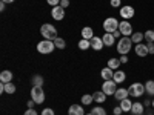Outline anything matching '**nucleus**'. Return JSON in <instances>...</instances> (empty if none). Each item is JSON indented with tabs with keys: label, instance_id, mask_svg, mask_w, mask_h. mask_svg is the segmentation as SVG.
<instances>
[{
	"label": "nucleus",
	"instance_id": "nucleus-1",
	"mask_svg": "<svg viewBox=\"0 0 154 115\" xmlns=\"http://www.w3.org/2000/svg\"><path fill=\"white\" fill-rule=\"evenodd\" d=\"M131 46H133L131 37H122L119 38V43H117V52L120 55H126L131 51Z\"/></svg>",
	"mask_w": 154,
	"mask_h": 115
},
{
	"label": "nucleus",
	"instance_id": "nucleus-2",
	"mask_svg": "<svg viewBox=\"0 0 154 115\" xmlns=\"http://www.w3.org/2000/svg\"><path fill=\"white\" fill-rule=\"evenodd\" d=\"M40 34L43 35L45 40H56L57 38V29L53 26V25H49V23H45L42 25V28H40Z\"/></svg>",
	"mask_w": 154,
	"mask_h": 115
},
{
	"label": "nucleus",
	"instance_id": "nucleus-3",
	"mask_svg": "<svg viewBox=\"0 0 154 115\" xmlns=\"http://www.w3.org/2000/svg\"><path fill=\"white\" fill-rule=\"evenodd\" d=\"M56 49V45L53 40H42L37 43V51L40 54H51Z\"/></svg>",
	"mask_w": 154,
	"mask_h": 115
},
{
	"label": "nucleus",
	"instance_id": "nucleus-4",
	"mask_svg": "<svg viewBox=\"0 0 154 115\" xmlns=\"http://www.w3.org/2000/svg\"><path fill=\"white\" fill-rule=\"evenodd\" d=\"M31 100L35 101V105H42L45 101V92L42 86H32L31 89Z\"/></svg>",
	"mask_w": 154,
	"mask_h": 115
},
{
	"label": "nucleus",
	"instance_id": "nucleus-5",
	"mask_svg": "<svg viewBox=\"0 0 154 115\" xmlns=\"http://www.w3.org/2000/svg\"><path fill=\"white\" fill-rule=\"evenodd\" d=\"M119 23L120 22H117V19H114V17H108V19H105V22H103V29H105V32H114V31H117L119 29Z\"/></svg>",
	"mask_w": 154,
	"mask_h": 115
},
{
	"label": "nucleus",
	"instance_id": "nucleus-6",
	"mask_svg": "<svg viewBox=\"0 0 154 115\" xmlns=\"http://www.w3.org/2000/svg\"><path fill=\"white\" fill-rule=\"evenodd\" d=\"M128 92L133 97H142L145 94V84L142 83H133L130 87H128Z\"/></svg>",
	"mask_w": 154,
	"mask_h": 115
},
{
	"label": "nucleus",
	"instance_id": "nucleus-7",
	"mask_svg": "<svg viewBox=\"0 0 154 115\" xmlns=\"http://www.w3.org/2000/svg\"><path fill=\"white\" fill-rule=\"evenodd\" d=\"M120 17L123 19V20H130V19H133L134 17V14H136V11H134V8L133 6H130V5H125V6H120Z\"/></svg>",
	"mask_w": 154,
	"mask_h": 115
},
{
	"label": "nucleus",
	"instance_id": "nucleus-8",
	"mask_svg": "<svg viewBox=\"0 0 154 115\" xmlns=\"http://www.w3.org/2000/svg\"><path fill=\"white\" fill-rule=\"evenodd\" d=\"M102 91H103L106 95H114L116 91H117V83H116L114 80H108L103 83V86H102Z\"/></svg>",
	"mask_w": 154,
	"mask_h": 115
},
{
	"label": "nucleus",
	"instance_id": "nucleus-9",
	"mask_svg": "<svg viewBox=\"0 0 154 115\" xmlns=\"http://www.w3.org/2000/svg\"><path fill=\"white\" fill-rule=\"evenodd\" d=\"M119 31H120V34H122L123 37L133 35V26H131V23L126 22V20L120 22V23H119Z\"/></svg>",
	"mask_w": 154,
	"mask_h": 115
},
{
	"label": "nucleus",
	"instance_id": "nucleus-10",
	"mask_svg": "<svg viewBox=\"0 0 154 115\" xmlns=\"http://www.w3.org/2000/svg\"><path fill=\"white\" fill-rule=\"evenodd\" d=\"M51 16H53L54 20H62L63 17H65V8H62L60 5L54 6L53 9H51Z\"/></svg>",
	"mask_w": 154,
	"mask_h": 115
},
{
	"label": "nucleus",
	"instance_id": "nucleus-11",
	"mask_svg": "<svg viewBox=\"0 0 154 115\" xmlns=\"http://www.w3.org/2000/svg\"><path fill=\"white\" fill-rule=\"evenodd\" d=\"M134 51H136V54H137L139 57H146V55L149 54V52H148V46L143 45V43H137L136 48H134Z\"/></svg>",
	"mask_w": 154,
	"mask_h": 115
},
{
	"label": "nucleus",
	"instance_id": "nucleus-12",
	"mask_svg": "<svg viewBox=\"0 0 154 115\" xmlns=\"http://www.w3.org/2000/svg\"><path fill=\"white\" fill-rule=\"evenodd\" d=\"M89 42H91V48H93L94 51H100L102 48L105 46V45H103V40H102L100 37H96V35H94Z\"/></svg>",
	"mask_w": 154,
	"mask_h": 115
},
{
	"label": "nucleus",
	"instance_id": "nucleus-13",
	"mask_svg": "<svg viewBox=\"0 0 154 115\" xmlns=\"http://www.w3.org/2000/svg\"><path fill=\"white\" fill-rule=\"evenodd\" d=\"M68 114L69 115H85V111H83V106L80 105H71L68 109Z\"/></svg>",
	"mask_w": 154,
	"mask_h": 115
},
{
	"label": "nucleus",
	"instance_id": "nucleus-14",
	"mask_svg": "<svg viewBox=\"0 0 154 115\" xmlns=\"http://www.w3.org/2000/svg\"><path fill=\"white\" fill-rule=\"evenodd\" d=\"M131 112H133L134 115H143V114H145V106H143V103H139V101L133 103Z\"/></svg>",
	"mask_w": 154,
	"mask_h": 115
},
{
	"label": "nucleus",
	"instance_id": "nucleus-15",
	"mask_svg": "<svg viewBox=\"0 0 154 115\" xmlns=\"http://www.w3.org/2000/svg\"><path fill=\"white\" fill-rule=\"evenodd\" d=\"M128 95H130V92H128V89H125V87H119L117 91H116V94H114L116 100H119V101L128 98Z\"/></svg>",
	"mask_w": 154,
	"mask_h": 115
},
{
	"label": "nucleus",
	"instance_id": "nucleus-16",
	"mask_svg": "<svg viewBox=\"0 0 154 115\" xmlns=\"http://www.w3.org/2000/svg\"><path fill=\"white\" fill-rule=\"evenodd\" d=\"M100 75H102V78H103L105 81H108V80H112V77H114V69H111V68H103L102 69V72H100Z\"/></svg>",
	"mask_w": 154,
	"mask_h": 115
},
{
	"label": "nucleus",
	"instance_id": "nucleus-17",
	"mask_svg": "<svg viewBox=\"0 0 154 115\" xmlns=\"http://www.w3.org/2000/svg\"><path fill=\"white\" fill-rule=\"evenodd\" d=\"M125 78H126V74L123 72V71H114V77H112V80L116 81V83H123L125 81Z\"/></svg>",
	"mask_w": 154,
	"mask_h": 115
},
{
	"label": "nucleus",
	"instance_id": "nucleus-18",
	"mask_svg": "<svg viewBox=\"0 0 154 115\" xmlns=\"http://www.w3.org/2000/svg\"><path fill=\"white\" fill-rule=\"evenodd\" d=\"M102 40H103V45H105V46H112V45H114V40H116V37H114L111 32H106V34H103Z\"/></svg>",
	"mask_w": 154,
	"mask_h": 115
},
{
	"label": "nucleus",
	"instance_id": "nucleus-19",
	"mask_svg": "<svg viewBox=\"0 0 154 115\" xmlns=\"http://www.w3.org/2000/svg\"><path fill=\"white\" fill-rule=\"evenodd\" d=\"M0 81L2 83H11L12 81V72L11 71H2V74H0Z\"/></svg>",
	"mask_w": 154,
	"mask_h": 115
},
{
	"label": "nucleus",
	"instance_id": "nucleus-20",
	"mask_svg": "<svg viewBox=\"0 0 154 115\" xmlns=\"http://www.w3.org/2000/svg\"><path fill=\"white\" fill-rule=\"evenodd\" d=\"M120 108L123 112H131V108H133V101L130 98H125L120 101Z\"/></svg>",
	"mask_w": 154,
	"mask_h": 115
},
{
	"label": "nucleus",
	"instance_id": "nucleus-21",
	"mask_svg": "<svg viewBox=\"0 0 154 115\" xmlns=\"http://www.w3.org/2000/svg\"><path fill=\"white\" fill-rule=\"evenodd\" d=\"M93 37H94V31H93V28L85 26V28L82 29V38H85V40H91Z\"/></svg>",
	"mask_w": 154,
	"mask_h": 115
},
{
	"label": "nucleus",
	"instance_id": "nucleus-22",
	"mask_svg": "<svg viewBox=\"0 0 154 115\" xmlns=\"http://www.w3.org/2000/svg\"><path fill=\"white\" fill-rule=\"evenodd\" d=\"M93 97H94L96 103H103V101L106 100V94H105L103 91H96V92L93 94Z\"/></svg>",
	"mask_w": 154,
	"mask_h": 115
},
{
	"label": "nucleus",
	"instance_id": "nucleus-23",
	"mask_svg": "<svg viewBox=\"0 0 154 115\" xmlns=\"http://www.w3.org/2000/svg\"><path fill=\"white\" fill-rule=\"evenodd\" d=\"M108 68H111V69H119L120 68V58H109L108 60Z\"/></svg>",
	"mask_w": 154,
	"mask_h": 115
},
{
	"label": "nucleus",
	"instance_id": "nucleus-24",
	"mask_svg": "<svg viewBox=\"0 0 154 115\" xmlns=\"http://www.w3.org/2000/svg\"><path fill=\"white\" fill-rule=\"evenodd\" d=\"M145 92L148 95H154V80H148L145 83Z\"/></svg>",
	"mask_w": 154,
	"mask_h": 115
},
{
	"label": "nucleus",
	"instance_id": "nucleus-25",
	"mask_svg": "<svg viewBox=\"0 0 154 115\" xmlns=\"http://www.w3.org/2000/svg\"><path fill=\"white\" fill-rule=\"evenodd\" d=\"M145 38V35H143V32H134L133 35H131V40H133V43H142V40Z\"/></svg>",
	"mask_w": 154,
	"mask_h": 115
},
{
	"label": "nucleus",
	"instance_id": "nucleus-26",
	"mask_svg": "<svg viewBox=\"0 0 154 115\" xmlns=\"http://www.w3.org/2000/svg\"><path fill=\"white\" fill-rule=\"evenodd\" d=\"M93 101H94V97H93L91 94H85V95H82V105L88 106V105H91Z\"/></svg>",
	"mask_w": 154,
	"mask_h": 115
},
{
	"label": "nucleus",
	"instance_id": "nucleus-27",
	"mask_svg": "<svg viewBox=\"0 0 154 115\" xmlns=\"http://www.w3.org/2000/svg\"><path fill=\"white\" fill-rule=\"evenodd\" d=\"M79 48H80L82 51H86L88 48H91V42H89V40H85V38H82V40L79 42Z\"/></svg>",
	"mask_w": 154,
	"mask_h": 115
},
{
	"label": "nucleus",
	"instance_id": "nucleus-28",
	"mask_svg": "<svg viewBox=\"0 0 154 115\" xmlns=\"http://www.w3.org/2000/svg\"><path fill=\"white\" fill-rule=\"evenodd\" d=\"M5 92L6 94H14L16 92V84L14 83H5Z\"/></svg>",
	"mask_w": 154,
	"mask_h": 115
},
{
	"label": "nucleus",
	"instance_id": "nucleus-29",
	"mask_svg": "<svg viewBox=\"0 0 154 115\" xmlns=\"http://www.w3.org/2000/svg\"><path fill=\"white\" fill-rule=\"evenodd\" d=\"M54 45H56V48H59V49H65V46H66L65 40H63V38H60V37H57L56 40H54Z\"/></svg>",
	"mask_w": 154,
	"mask_h": 115
},
{
	"label": "nucleus",
	"instance_id": "nucleus-30",
	"mask_svg": "<svg viewBox=\"0 0 154 115\" xmlns=\"http://www.w3.org/2000/svg\"><path fill=\"white\" fill-rule=\"evenodd\" d=\"M145 40H146V43H149V42H154V31L152 29H148V31H145Z\"/></svg>",
	"mask_w": 154,
	"mask_h": 115
},
{
	"label": "nucleus",
	"instance_id": "nucleus-31",
	"mask_svg": "<svg viewBox=\"0 0 154 115\" xmlns=\"http://www.w3.org/2000/svg\"><path fill=\"white\" fill-rule=\"evenodd\" d=\"M32 84L34 86H42L43 84V77L42 75H34L32 77Z\"/></svg>",
	"mask_w": 154,
	"mask_h": 115
},
{
	"label": "nucleus",
	"instance_id": "nucleus-32",
	"mask_svg": "<svg viewBox=\"0 0 154 115\" xmlns=\"http://www.w3.org/2000/svg\"><path fill=\"white\" fill-rule=\"evenodd\" d=\"M91 114H93V115H106V111H105L103 108H93Z\"/></svg>",
	"mask_w": 154,
	"mask_h": 115
},
{
	"label": "nucleus",
	"instance_id": "nucleus-33",
	"mask_svg": "<svg viewBox=\"0 0 154 115\" xmlns=\"http://www.w3.org/2000/svg\"><path fill=\"white\" fill-rule=\"evenodd\" d=\"M42 115H54V111L51 109V108H45L42 111Z\"/></svg>",
	"mask_w": 154,
	"mask_h": 115
},
{
	"label": "nucleus",
	"instance_id": "nucleus-34",
	"mask_svg": "<svg viewBox=\"0 0 154 115\" xmlns=\"http://www.w3.org/2000/svg\"><path fill=\"white\" fill-rule=\"evenodd\" d=\"M46 2H48V5H51V6H59L60 5V0H46Z\"/></svg>",
	"mask_w": 154,
	"mask_h": 115
},
{
	"label": "nucleus",
	"instance_id": "nucleus-35",
	"mask_svg": "<svg viewBox=\"0 0 154 115\" xmlns=\"http://www.w3.org/2000/svg\"><path fill=\"white\" fill-rule=\"evenodd\" d=\"M146 46H148V52H149V54H154V42L146 43Z\"/></svg>",
	"mask_w": 154,
	"mask_h": 115
},
{
	"label": "nucleus",
	"instance_id": "nucleus-36",
	"mask_svg": "<svg viewBox=\"0 0 154 115\" xmlns=\"http://www.w3.org/2000/svg\"><path fill=\"white\" fill-rule=\"evenodd\" d=\"M111 6L112 8H120V0H111Z\"/></svg>",
	"mask_w": 154,
	"mask_h": 115
},
{
	"label": "nucleus",
	"instance_id": "nucleus-37",
	"mask_svg": "<svg viewBox=\"0 0 154 115\" xmlns=\"http://www.w3.org/2000/svg\"><path fill=\"white\" fill-rule=\"evenodd\" d=\"M60 6L62 8H68L69 6V0H60Z\"/></svg>",
	"mask_w": 154,
	"mask_h": 115
},
{
	"label": "nucleus",
	"instance_id": "nucleus-38",
	"mask_svg": "<svg viewBox=\"0 0 154 115\" xmlns=\"http://www.w3.org/2000/svg\"><path fill=\"white\" fill-rule=\"evenodd\" d=\"M122 112H123V111H122V108H120V106H117V108H114V111H112V114H114V115H120Z\"/></svg>",
	"mask_w": 154,
	"mask_h": 115
},
{
	"label": "nucleus",
	"instance_id": "nucleus-39",
	"mask_svg": "<svg viewBox=\"0 0 154 115\" xmlns=\"http://www.w3.org/2000/svg\"><path fill=\"white\" fill-rule=\"evenodd\" d=\"M23 115H37V112H35V109H31V108H29Z\"/></svg>",
	"mask_w": 154,
	"mask_h": 115
},
{
	"label": "nucleus",
	"instance_id": "nucleus-40",
	"mask_svg": "<svg viewBox=\"0 0 154 115\" xmlns=\"http://www.w3.org/2000/svg\"><path fill=\"white\" fill-rule=\"evenodd\" d=\"M120 63H123V65H125V63H128V57L126 55H120Z\"/></svg>",
	"mask_w": 154,
	"mask_h": 115
},
{
	"label": "nucleus",
	"instance_id": "nucleus-41",
	"mask_svg": "<svg viewBox=\"0 0 154 115\" xmlns=\"http://www.w3.org/2000/svg\"><path fill=\"white\" fill-rule=\"evenodd\" d=\"M112 35H114L116 38H120V35H122V34H120V31L117 29V31H114V32H112Z\"/></svg>",
	"mask_w": 154,
	"mask_h": 115
},
{
	"label": "nucleus",
	"instance_id": "nucleus-42",
	"mask_svg": "<svg viewBox=\"0 0 154 115\" xmlns=\"http://www.w3.org/2000/svg\"><path fill=\"white\" fill-rule=\"evenodd\" d=\"M34 103H35V101H34V100H29V101H28V108H31V109H34V108H32V106H34Z\"/></svg>",
	"mask_w": 154,
	"mask_h": 115
},
{
	"label": "nucleus",
	"instance_id": "nucleus-43",
	"mask_svg": "<svg viewBox=\"0 0 154 115\" xmlns=\"http://www.w3.org/2000/svg\"><path fill=\"white\" fill-rule=\"evenodd\" d=\"M0 92H5V83H0Z\"/></svg>",
	"mask_w": 154,
	"mask_h": 115
},
{
	"label": "nucleus",
	"instance_id": "nucleus-44",
	"mask_svg": "<svg viewBox=\"0 0 154 115\" xmlns=\"http://www.w3.org/2000/svg\"><path fill=\"white\" fill-rule=\"evenodd\" d=\"M5 6H6V3H5V2L0 3V11H5Z\"/></svg>",
	"mask_w": 154,
	"mask_h": 115
},
{
	"label": "nucleus",
	"instance_id": "nucleus-45",
	"mask_svg": "<svg viewBox=\"0 0 154 115\" xmlns=\"http://www.w3.org/2000/svg\"><path fill=\"white\" fill-rule=\"evenodd\" d=\"M151 101H152V100H145V103H143V106H149V105H151Z\"/></svg>",
	"mask_w": 154,
	"mask_h": 115
},
{
	"label": "nucleus",
	"instance_id": "nucleus-46",
	"mask_svg": "<svg viewBox=\"0 0 154 115\" xmlns=\"http://www.w3.org/2000/svg\"><path fill=\"white\" fill-rule=\"evenodd\" d=\"M2 2H5V3H12L14 0H2Z\"/></svg>",
	"mask_w": 154,
	"mask_h": 115
},
{
	"label": "nucleus",
	"instance_id": "nucleus-47",
	"mask_svg": "<svg viewBox=\"0 0 154 115\" xmlns=\"http://www.w3.org/2000/svg\"><path fill=\"white\" fill-rule=\"evenodd\" d=\"M151 106H152V109H154V100L151 101Z\"/></svg>",
	"mask_w": 154,
	"mask_h": 115
},
{
	"label": "nucleus",
	"instance_id": "nucleus-48",
	"mask_svg": "<svg viewBox=\"0 0 154 115\" xmlns=\"http://www.w3.org/2000/svg\"><path fill=\"white\" fill-rule=\"evenodd\" d=\"M85 115H93V114H85Z\"/></svg>",
	"mask_w": 154,
	"mask_h": 115
},
{
	"label": "nucleus",
	"instance_id": "nucleus-49",
	"mask_svg": "<svg viewBox=\"0 0 154 115\" xmlns=\"http://www.w3.org/2000/svg\"><path fill=\"white\" fill-rule=\"evenodd\" d=\"M146 115H151V114H146Z\"/></svg>",
	"mask_w": 154,
	"mask_h": 115
},
{
	"label": "nucleus",
	"instance_id": "nucleus-50",
	"mask_svg": "<svg viewBox=\"0 0 154 115\" xmlns=\"http://www.w3.org/2000/svg\"><path fill=\"white\" fill-rule=\"evenodd\" d=\"M131 115H134V114H131Z\"/></svg>",
	"mask_w": 154,
	"mask_h": 115
},
{
	"label": "nucleus",
	"instance_id": "nucleus-51",
	"mask_svg": "<svg viewBox=\"0 0 154 115\" xmlns=\"http://www.w3.org/2000/svg\"><path fill=\"white\" fill-rule=\"evenodd\" d=\"M152 31H154V29H152Z\"/></svg>",
	"mask_w": 154,
	"mask_h": 115
}]
</instances>
